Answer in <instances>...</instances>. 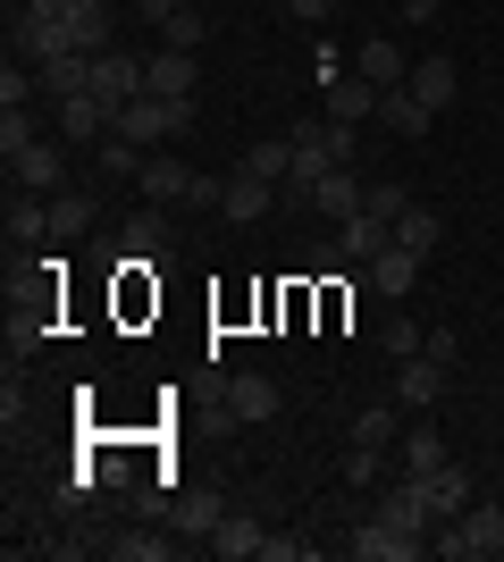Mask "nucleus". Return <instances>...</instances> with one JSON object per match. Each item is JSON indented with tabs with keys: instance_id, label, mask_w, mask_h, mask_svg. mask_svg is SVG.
I'll return each mask as SVG.
<instances>
[{
	"instance_id": "4468645a",
	"label": "nucleus",
	"mask_w": 504,
	"mask_h": 562,
	"mask_svg": "<svg viewBox=\"0 0 504 562\" xmlns=\"http://www.w3.org/2000/svg\"><path fill=\"white\" fill-rule=\"evenodd\" d=\"M59 143H68V151H85V143H110V110H101L93 93H68V101H59Z\"/></svg>"
},
{
	"instance_id": "0eeeda50",
	"label": "nucleus",
	"mask_w": 504,
	"mask_h": 562,
	"mask_svg": "<svg viewBox=\"0 0 504 562\" xmlns=\"http://www.w3.org/2000/svg\"><path fill=\"white\" fill-rule=\"evenodd\" d=\"M278 202H287V186H269V177H253V168H236V177H227V202H219V211L236 218V227H253V218H269V211H278Z\"/></svg>"
},
{
	"instance_id": "b1692460",
	"label": "nucleus",
	"mask_w": 504,
	"mask_h": 562,
	"mask_svg": "<svg viewBox=\"0 0 504 562\" xmlns=\"http://www.w3.org/2000/svg\"><path fill=\"white\" fill-rule=\"evenodd\" d=\"M395 244H412V252L429 260V252H437V244H446V218H437V211H421V202H412V211H404V218H395Z\"/></svg>"
},
{
	"instance_id": "2eb2a0df",
	"label": "nucleus",
	"mask_w": 504,
	"mask_h": 562,
	"mask_svg": "<svg viewBox=\"0 0 504 562\" xmlns=\"http://www.w3.org/2000/svg\"><path fill=\"white\" fill-rule=\"evenodd\" d=\"M135 186H144V202H193V168H186V160H168V151H144Z\"/></svg>"
},
{
	"instance_id": "72a5a7b5",
	"label": "nucleus",
	"mask_w": 504,
	"mask_h": 562,
	"mask_svg": "<svg viewBox=\"0 0 504 562\" xmlns=\"http://www.w3.org/2000/svg\"><path fill=\"white\" fill-rule=\"evenodd\" d=\"M34 235H51L43 202H18V211H9V244H34Z\"/></svg>"
},
{
	"instance_id": "473e14b6",
	"label": "nucleus",
	"mask_w": 504,
	"mask_h": 562,
	"mask_svg": "<svg viewBox=\"0 0 504 562\" xmlns=\"http://www.w3.org/2000/svg\"><path fill=\"white\" fill-rule=\"evenodd\" d=\"M160 34H168V50H193V43H202V9L186 0L177 18H160Z\"/></svg>"
},
{
	"instance_id": "dca6fc26",
	"label": "nucleus",
	"mask_w": 504,
	"mask_h": 562,
	"mask_svg": "<svg viewBox=\"0 0 504 562\" xmlns=\"http://www.w3.org/2000/svg\"><path fill=\"white\" fill-rule=\"evenodd\" d=\"M361 202H370V186H361L354 168H328V177L312 186V211H320V218H336V227H345V218H354Z\"/></svg>"
},
{
	"instance_id": "7ed1b4c3",
	"label": "nucleus",
	"mask_w": 504,
	"mask_h": 562,
	"mask_svg": "<svg viewBox=\"0 0 504 562\" xmlns=\"http://www.w3.org/2000/svg\"><path fill=\"white\" fill-rule=\"evenodd\" d=\"M437 554H446V562L504 554V504H471L462 520H446V529H437Z\"/></svg>"
},
{
	"instance_id": "e433bc0d",
	"label": "nucleus",
	"mask_w": 504,
	"mask_h": 562,
	"mask_svg": "<svg viewBox=\"0 0 504 562\" xmlns=\"http://www.w3.org/2000/svg\"><path fill=\"white\" fill-rule=\"evenodd\" d=\"M25 143H34V126H25V110H0V160H9V151H25Z\"/></svg>"
},
{
	"instance_id": "ddd939ff",
	"label": "nucleus",
	"mask_w": 504,
	"mask_h": 562,
	"mask_svg": "<svg viewBox=\"0 0 504 562\" xmlns=\"http://www.w3.org/2000/svg\"><path fill=\"white\" fill-rule=\"evenodd\" d=\"M193 50H152L144 59V93H160V101H193Z\"/></svg>"
},
{
	"instance_id": "4c0bfd02",
	"label": "nucleus",
	"mask_w": 504,
	"mask_h": 562,
	"mask_svg": "<svg viewBox=\"0 0 504 562\" xmlns=\"http://www.w3.org/2000/svg\"><path fill=\"white\" fill-rule=\"evenodd\" d=\"M421 352H429L437 370H455V361H462V336H446V328H429V336H421Z\"/></svg>"
},
{
	"instance_id": "f704fd0d",
	"label": "nucleus",
	"mask_w": 504,
	"mask_h": 562,
	"mask_svg": "<svg viewBox=\"0 0 504 562\" xmlns=\"http://www.w3.org/2000/svg\"><path fill=\"white\" fill-rule=\"evenodd\" d=\"M361 211H379L387 227H395V218L412 211V193H404V186H370V202H361Z\"/></svg>"
},
{
	"instance_id": "c756f323",
	"label": "nucleus",
	"mask_w": 504,
	"mask_h": 562,
	"mask_svg": "<svg viewBox=\"0 0 504 562\" xmlns=\"http://www.w3.org/2000/svg\"><path fill=\"white\" fill-rule=\"evenodd\" d=\"M43 93V68H0V110H25Z\"/></svg>"
},
{
	"instance_id": "58836bf2",
	"label": "nucleus",
	"mask_w": 504,
	"mask_h": 562,
	"mask_svg": "<svg viewBox=\"0 0 504 562\" xmlns=\"http://www.w3.org/2000/svg\"><path fill=\"white\" fill-rule=\"evenodd\" d=\"M379 345H387V352H395V361H412V352H421V328H412V319H395V328H387V336H379Z\"/></svg>"
},
{
	"instance_id": "f257e3e1",
	"label": "nucleus",
	"mask_w": 504,
	"mask_h": 562,
	"mask_svg": "<svg viewBox=\"0 0 504 562\" xmlns=\"http://www.w3.org/2000/svg\"><path fill=\"white\" fill-rule=\"evenodd\" d=\"M354 135L361 126H303L294 135V177H287V202H312V186L328 177V168H354Z\"/></svg>"
},
{
	"instance_id": "1a4fd4ad",
	"label": "nucleus",
	"mask_w": 504,
	"mask_h": 562,
	"mask_svg": "<svg viewBox=\"0 0 504 562\" xmlns=\"http://www.w3.org/2000/svg\"><path fill=\"white\" fill-rule=\"evenodd\" d=\"M370 520H387V529H404V538H429V529H437V520H429V504H421V479H404V487H379Z\"/></svg>"
},
{
	"instance_id": "5701e85b",
	"label": "nucleus",
	"mask_w": 504,
	"mask_h": 562,
	"mask_svg": "<svg viewBox=\"0 0 504 562\" xmlns=\"http://www.w3.org/2000/svg\"><path fill=\"white\" fill-rule=\"evenodd\" d=\"M379 126H387V135H429V110L412 101V85H395V93H379Z\"/></svg>"
},
{
	"instance_id": "bb28decb",
	"label": "nucleus",
	"mask_w": 504,
	"mask_h": 562,
	"mask_svg": "<svg viewBox=\"0 0 504 562\" xmlns=\"http://www.w3.org/2000/svg\"><path fill=\"white\" fill-rule=\"evenodd\" d=\"M68 34H76V50H119L110 43V9H85V0L68 9Z\"/></svg>"
},
{
	"instance_id": "6e6552de",
	"label": "nucleus",
	"mask_w": 504,
	"mask_h": 562,
	"mask_svg": "<svg viewBox=\"0 0 504 562\" xmlns=\"http://www.w3.org/2000/svg\"><path fill=\"white\" fill-rule=\"evenodd\" d=\"M421 504H429V520H437V529H446V520H462V513H471V479H462L455 462L421 470Z\"/></svg>"
},
{
	"instance_id": "a878e982",
	"label": "nucleus",
	"mask_w": 504,
	"mask_h": 562,
	"mask_svg": "<svg viewBox=\"0 0 504 562\" xmlns=\"http://www.w3.org/2000/svg\"><path fill=\"white\" fill-rule=\"evenodd\" d=\"M85 68H93V50H68V59H51V68H43V93H51V101L85 93Z\"/></svg>"
},
{
	"instance_id": "79ce46f5",
	"label": "nucleus",
	"mask_w": 504,
	"mask_h": 562,
	"mask_svg": "<svg viewBox=\"0 0 504 562\" xmlns=\"http://www.w3.org/2000/svg\"><path fill=\"white\" fill-rule=\"evenodd\" d=\"M287 18H303V25H328V18H336V0H287Z\"/></svg>"
},
{
	"instance_id": "20e7f679",
	"label": "nucleus",
	"mask_w": 504,
	"mask_h": 562,
	"mask_svg": "<svg viewBox=\"0 0 504 562\" xmlns=\"http://www.w3.org/2000/svg\"><path fill=\"white\" fill-rule=\"evenodd\" d=\"M85 93L101 110H126V101L144 93V59H126V50H93V68H85Z\"/></svg>"
},
{
	"instance_id": "4be33fe9",
	"label": "nucleus",
	"mask_w": 504,
	"mask_h": 562,
	"mask_svg": "<svg viewBox=\"0 0 504 562\" xmlns=\"http://www.w3.org/2000/svg\"><path fill=\"white\" fill-rule=\"evenodd\" d=\"M412 278H421V252H412V244H387V252L370 260V285H379V294H412Z\"/></svg>"
},
{
	"instance_id": "f3484780",
	"label": "nucleus",
	"mask_w": 504,
	"mask_h": 562,
	"mask_svg": "<svg viewBox=\"0 0 504 562\" xmlns=\"http://www.w3.org/2000/svg\"><path fill=\"white\" fill-rule=\"evenodd\" d=\"M269 412H278V386H269L261 370H244V378H227V420H269Z\"/></svg>"
},
{
	"instance_id": "393cba45",
	"label": "nucleus",
	"mask_w": 504,
	"mask_h": 562,
	"mask_svg": "<svg viewBox=\"0 0 504 562\" xmlns=\"http://www.w3.org/2000/svg\"><path fill=\"white\" fill-rule=\"evenodd\" d=\"M244 168H253V177H269V186H287V177H294V135H287V143H278V135L253 143V151H244Z\"/></svg>"
},
{
	"instance_id": "423d86ee",
	"label": "nucleus",
	"mask_w": 504,
	"mask_h": 562,
	"mask_svg": "<svg viewBox=\"0 0 504 562\" xmlns=\"http://www.w3.org/2000/svg\"><path fill=\"white\" fill-rule=\"evenodd\" d=\"M404 85H412V101H421L429 117H446V110L462 101V68H455V59H412Z\"/></svg>"
},
{
	"instance_id": "a211bd4d",
	"label": "nucleus",
	"mask_w": 504,
	"mask_h": 562,
	"mask_svg": "<svg viewBox=\"0 0 504 562\" xmlns=\"http://www.w3.org/2000/svg\"><path fill=\"white\" fill-rule=\"evenodd\" d=\"M437 395H446V370H437L429 352H412L404 370H395V403H412V412H429Z\"/></svg>"
},
{
	"instance_id": "2f4dec72",
	"label": "nucleus",
	"mask_w": 504,
	"mask_h": 562,
	"mask_svg": "<svg viewBox=\"0 0 504 562\" xmlns=\"http://www.w3.org/2000/svg\"><path fill=\"white\" fill-rule=\"evenodd\" d=\"M387 437H395V412H387V403L354 412V446H387Z\"/></svg>"
},
{
	"instance_id": "cd10ccee",
	"label": "nucleus",
	"mask_w": 504,
	"mask_h": 562,
	"mask_svg": "<svg viewBox=\"0 0 504 562\" xmlns=\"http://www.w3.org/2000/svg\"><path fill=\"white\" fill-rule=\"evenodd\" d=\"M437 462H446V437H437L429 420H412V437H404V470L421 479V470H437Z\"/></svg>"
},
{
	"instance_id": "c85d7f7f",
	"label": "nucleus",
	"mask_w": 504,
	"mask_h": 562,
	"mask_svg": "<svg viewBox=\"0 0 504 562\" xmlns=\"http://www.w3.org/2000/svg\"><path fill=\"white\" fill-rule=\"evenodd\" d=\"M93 168H101V177H135V168H144V151H135L126 135H110V143H93Z\"/></svg>"
},
{
	"instance_id": "6ab92c4d",
	"label": "nucleus",
	"mask_w": 504,
	"mask_h": 562,
	"mask_svg": "<svg viewBox=\"0 0 504 562\" xmlns=\"http://www.w3.org/2000/svg\"><path fill=\"white\" fill-rule=\"evenodd\" d=\"M328 117H336V126L379 117V85H370V76H336V85H328Z\"/></svg>"
},
{
	"instance_id": "c03bdc74",
	"label": "nucleus",
	"mask_w": 504,
	"mask_h": 562,
	"mask_svg": "<svg viewBox=\"0 0 504 562\" xmlns=\"http://www.w3.org/2000/svg\"><path fill=\"white\" fill-rule=\"evenodd\" d=\"M85 9H110V0H85Z\"/></svg>"
},
{
	"instance_id": "9d476101",
	"label": "nucleus",
	"mask_w": 504,
	"mask_h": 562,
	"mask_svg": "<svg viewBox=\"0 0 504 562\" xmlns=\"http://www.w3.org/2000/svg\"><path fill=\"white\" fill-rule=\"evenodd\" d=\"M354 76H370L379 93H395V85L412 76V59H404V43H395V34H370V43L354 50Z\"/></svg>"
},
{
	"instance_id": "412c9836",
	"label": "nucleus",
	"mask_w": 504,
	"mask_h": 562,
	"mask_svg": "<svg viewBox=\"0 0 504 562\" xmlns=\"http://www.w3.org/2000/svg\"><path fill=\"white\" fill-rule=\"evenodd\" d=\"M354 554L361 562H412V554H421V538L387 529V520H361V529H354Z\"/></svg>"
},
{
	"instance_id": "f03ea898",
	"label": "nucleus",
	"mask_w": 504,
	"mask_h": 562,
	"mask_svg": "<svg viewBox=\"0 0 504 562\" xmlns=\"http://www.w3.org/2000/svg\"><path fill=\"white\" fill-rule=\"evenodd\" d=\"M193 126V101H160V93H135L126 110H110V135H126L135 151H152V143L186 135Z\"/></svg>"
},
{
	"instance_id": "f8f14e48",
	"label": "nucleus",
	"mask_w": 504,
	"mask_h": 562,
	"mask_svg": "<svg viewBox=\"0 0 504 562\" xmlns=\"http://www.w3.org/2000/svg\"><path fill=\"white\" fill-rule=\"evenodd\" d=\"M18 50L34 59V68H51V59H68V50H76V34H68V18H25V9H18Z\"/></svg>"
},
{
	"instance_id": "c9c22d12",
	"label": "nucleus",
	"mask_w": 504,
	"mask_h": 562,
	"mask_svg": "<svg viewBox=\"0 0 504 562\" xmlns=\"http://www.w3.org/2000/svg\"><path fill=\"white\" fill-rule=\"evenodd\" d=\"M110 554H119V562H160L168 538H110Z\"/></svg>"
},
{
	"instance_id": "ea45409f",
	"label": "nucleus",
	"mask_w": 504,
	"mask_h": 562,
	"mask_svg": "<svg viewBox=\"0 0 504 562\" xmlns=\"http://www.w3.org/2000/svg\"><path fill=\"white\" fill-rule=\"evenodd\" d=\"M395 18H404V25H437V18H446V0H395Z\"/></svg>"
},
{
	"instance_id": "9b49d317",
	"label": "nucleus",
	"mask_w": 504,
	"mask_h": 562,
	"mask_svg": "<svg viewBox=\"0 0 504 562\" xmlns=\"http://www.w3.org/2000/svg\"><path fill=\"white\" fill-rule=\"evenodd\" d=\"M387 244H395V227H387L379 211H354V218H345V227H336V252L354 260V269H370V260H379Z\"/></svg>"
},
{
	"instance_id": "7c9ffc66",
	"label": "nucleus",
	"mask_w": 504,
	"mask_h": 562,
	"mask_svg": "<svg viewBox=\"0 0 504 562\" xmlns=\"http://www.w3.org/2000/svg\"><path fill=\"white\" fill-rule=\"evenodd\" d=\"M345 479H354V487H379L387 479V446H354L345 453Z\"/></svg>"
},
{
	"instance_id": "a19ab883",
	"label": "nucleus",
	"mask_w": 504,
	"mask_h": 562,
	"mask_svg": "<svg viewBox=\"0 0 504 562\" xmlns=\"http://www.w3.org/2000/svg\"><path fill=\"white\" fill-rule=\"evenodd\" d=\"M168 520H177V529H211L219 513H211V504H193V495H186V504H168Z\"/></svg>"
},
{
	"instance_id": "aec40b11",
	"label": "nucleus",
	"mask_w": 504,
	"mask_h": 562,
	"mask_svg": "<svg viewBox=\"0 0 504 562\" xmlns=\"http://www.w3.org/2000/svg\"><path fill=\"white\" fill-rule=\"evenodd\" d=\"M211 546H219L227 562H244V554H261V546H269V529H261L253 513H219V520H211Z\"/></svg>"
},
{
	"instance_id": "39448f33",
	"label": "nucleus",
	"mask_w": 504,
	"mask_h": 562,
	"mask_svg": "<svg viewBox=\"0 0 504 562\" xmlns=\"http://www.w3.org/2000/svg\"><path fill=\"white\" fill-rule=\"evenodd\" d=\"M9 177H18L25 193H68V143L34 135L25 151H9Z\"/></svg>"
},
{
	"instance_id": "37998d69",
	"label": "nucleus",
	"mask_w": 504,
	"mask_h": 562,
	"mask_svg": "<svg viewBox=\"0 0 504 562\" xmlns=\"http://www.w3.org/2000/svg\"><path fill=\"white\" fill-rule=\"evenodd\" d=\"M76 0H25V18H68Z\"/></svg>"
}]
</instances>
